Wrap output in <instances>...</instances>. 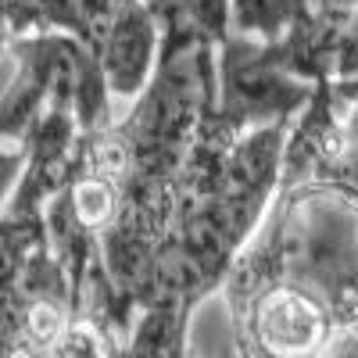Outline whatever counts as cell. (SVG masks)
I'll use <instances>...</instances> for the list:
<instances>
[{
  "label": "cell",
  "mask_w": 358,
  "mask_h": 358,
  "mask_svg": "<svg viewBox=\"0 0 358 358\" xmlns=\"http://www.w3.org/2000/svg\"><path fill=\"white\" fill-rule=\"evenodd\" d=\"M241 358H322L341 322L322 297L287 276L226 283Z\"/></svg>",
  "instance_id": "1"
},
{
  "label": "cell",
  "mask_w": 358,
  "mask_h": 358,
  "mask_svg": "<svg viewBox=\"0 0 358 358\" xmlns=\"http://www.w3.org/2000/svg\"><path fill=\"white\" fill-rule=\"evenodd\" d=\"M312 15V0H229L233 36L251 43H283Z\"/></svg>",
  "instance_id": "3"
},
{
  "label": "cell",
  "mask_w": 358,
  "mask_h": 358,
  "mask_svg": "<svg viewBox=\"0 0 358 358\" xmlns=\"http://www.w3.org/2000/svg\"><path fill=\"white\" fill-rule=\"evenodd\" d=\"M162 43H165L162 22L143 0H129L115 11L97 47V65L111 101L136 104L151 90L162 65Z\"/></svg>",
  "instance_id": "2"
}]
</instances>
